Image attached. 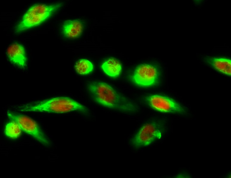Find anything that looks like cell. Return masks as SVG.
Instances as JSON below:
<instances>
[{
    "instance_id": "obj_1",
    "label": "cell",
    "mask_w": 231,
    "mask_h": 178,
    "mask_svg": "<svg viewBox=\"0 0 231 178\" xmlns=\"http://www.w3.org/2000/svg\"><path fill=\"white\" fill-rule=\"evenodd\" d=\"M87 88L93 100L101 105L124 112H133L136 110L132 103L105 83L89 82Z\"/></svg>"
},
{
    "instance_id": "obj_2",
    "label": "cell",
    "mask_w": 231,
    "mask_h": 178,
    "mask_svg": "<svg viewBox=\"0 0 231 178\" xmlns=\"http://www.w3.org/2000/svg\"><path fill=\"white\" fill-rule=\"evenodd\" d=\"M17 110L23 112H38L63 113L74 111L88 112L85 106L72 99L56 97L32 102L18 106Z\"/></svg>"
},
{
    "instance_id": "obj_3",
    "label": "cell",
    "mask_w": 231,
    "mask_h": 178,
    "mask_svg": "<svg viewBox=\"0 0 231 178\" xmlns=\"http://www.w3.org/2000/svg\"><path fill=\"white\" fill-rule=\"evenodd\" d=\"M63 3L37 4L31 6L23 15L16 28L19 32L37 26L50 17L63 5Z\"/></svg>"
},
{
    "instance_id": "obj_4",
    "label": "cell",
    "mask_w": 231,
    "mask_h": 178,
    "mask_svg": "<svg viewBox=\"0 0 231 178\" xmlns=\"http://www.w3.org/2000/svg\"><path fill=\"white\" fill-rule=\"evenodd\" d=\"M7 115L11 120L19 125L22 130L32 136L42 144L49 145V140L35 121L26 116L11 112H8Z\"/></svg>"
},
{
    "instance_id": "obj_5",
    "label": "cell",
    "mask_w": 231,
    "mask_h": 178,
    "mask_svg": "<svg viewBox=\"0 0 231 178\" xmlns=\"http://www.w3.org/2000/svg\"><path fill=\"white\" fill-rule=\"evenodd\" d=\"M162 134L161 127L155 122L144 125L131 140V144L136 148L148 146L157 139H159Z\"/></svg>"
},
{
    "instance_id": "obj_6",
    "label": "cell",
    "mask_w": 231,
    "mask_h": 178,
    "mask_svg": "<svg viewBox=\"0 0 231 178\" xmlns=\"http://www.w3.org/2000/svg\"><path fill=\"white\" fill-rule=\"evenodd\" d=\"M158 75V72L156 67L151 65L144 64L136 67L131 79L133 82L139 86L149 87L156 84Z\"/></svg>"
},
{
    "instance_id": "obj_7",
    "label": "cell",
    "mask_w": 231,
    "mask_h": 178,
    "mask_svg": "<svg viewBox=\"0 0 231 178\" xmlns=\"http://www.w3.org/2000/svg\"><path fill=\"white\" fill-rule=\"evenodd\" d=\"M146 100L153 109L165 113L181 114L186 113V110L181 105L173 99L164 96L153 95L148 96Z\"/></svg>"
},
{
    "instance_id": "obj_8",
    "label": "cell",
    "mask_w": 231,
    "mask_h": 178,
    "mask_svg": "<svg viewBox=\"0 0 231 178\" xmlns=\"http://www.w3.org/2000/svg\"><path fill=\"white\" fill-rule=\"evenodd\" d=\"M6 53L13 64L22 68L26 67L27 58L24 48L22 45L17 43H13L7 48Z\"/></svg>"
},
{
    "instance_id": "obj_9",
    "label": "cell",
    "mask_w": 231,
    "mask_h": 178,
    "mask_svg": "<svg viewBox=\"0 0 231 178\" xmlns=\"http://www.w3.org/2000/svg\"><path fill=\"white\" fill-rule=\"evenodd\" d=\"M84 25L79 19L68 20L63 25L62 32L66 37L75 38L79 36L83 32Z\"/></svg>"
},
{
    "instance_id": "obj_10",
    "label": "cell",
    "mask_w": 231,
    "mask_h": 178,
    "mask_svg": "<svg viewBox=\"0 0 231 178\" xmlns=\"http://www.w3.org/2000/svg\"><path fill=\"white\" fill-rule=\"evenodd\" d=\"M207 62L216 70L224 74L231 75V61L226 58H209Z\"/></svg>"
},
{
    "instance_id": "obj_11",
    "label": "cell",
    "mask_w": 231,
    "mask_h": 178,
    "mask_svg": "<svg viewBox=\"0 0 231 178\" xmlns=\"http://www.w3.org/2000/svg\"><path fill=\"white\" fill-rule=\"evenodd\" d=\"M101 68L107 75L114 78L118 76L122 70L121 63L114 58H108L102 64Z\"/></svg>"
},
{
    "instance_id": "obj_12",
    "label": "cell",
    "mask_w": 231,
    "mask_h": 178,
    "mask_svg": "<svg viewBox=\"0 0 231 178\" xmlns=\"http://www.w3.org/2000/svg\"><path fill=\"white\" fill-rule=\"evenodd\" d=\"M75 68L77 73L81 75L88 74L91 72L93 69L92 63L85 59L78 60L75 65Z\"/></svg>"
},
{
    "instance_id": "obj_13",
    "label": "cell",
    "mask_w": 231,
    "mask_h": 178,
    "mask_svg": "<svg viewBox=\"0 0 231 178\" xmlns=\"http://www.w3.org/2000/svg\"><path fill=\"white\" fill-rule=\"evenodd\" d=\"M21 130L17 123L11 120L6 125L4 133L7 137L12 138H16L20 136Z\"/></svg>"
}]
</instances>
